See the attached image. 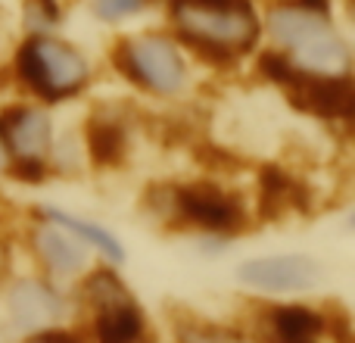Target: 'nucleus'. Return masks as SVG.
Segmentation results:
<instances>
[{"label":"nucleus","mask_w":355,"mask_h":343,"mask_svg":"<svg viewBox=\"0 0 355 343\" xmlns=\"http://www.w3.org/2000/svg\"><path fill=\"white\" fill-rule=\"evenodd\" d=\"M175 22L184 41L215 60H231L259 35L250 0H175Z\"/></svg>","instance_id":"obj_1"},{"label":"nucleus","mask_w":355,"mask_h":343,"mask_svg":"<svg viewBox=\"0 0 355 343\" xmlns=\"http://www.w3.org/2000/svg\"><path fill=\"white\" fill-rule=\"evenodd\" d=\"M19 78L44 100H60L85 85L87 66L75 47L53 37H35L16 56Z\"/></svg>","instance_id":"obj_2"},{"label":"nucleus","mask_w":355,"mask_h":343,"mask_svg":"<svg viewBox=\"0 0 355 343\" xmlns=\"http://www.w3.org/2000/svg\"><path fill=\"white\" fill-rule=\"evenodd\" d=\"M119 66L128 78H135L137 85L150 87L156 94H175L184 85V62L178 56L175 44L166 37L147 35L122 44Z\"/></svg>","instance_id":"obj_3"},{"label":"nucleus","mask_w":355,"mask_h":343,"mask_svg":"<svg viewBox=\"0 0 355 343\" xmlns=\"http://www.w3.org/2000/svg\"><path fill=\"white\" fill-rule=\"evenodd\" d=\"M321 278V269L306 256H265L240 265V281L256 290H302Z\"/></svg>","instance_id":"obj_4"},{"label":"nucleus","mask_w":355,"mask_h":343,"mask_svg":"<svg viewBox=\"0 0 355 343\" xmlns=\"http://www.w3.org/2000/svg\"><path fill=\"white\" fill-rule=\"evenodd\" d=\"M290 100L300 106L302 112H315V116H349L355 97H352V81L349 78H334V75H306L300 72L287 81Z\"/></svg>","instance_id":"obj_5"},{"label":"nucleus","mask_w":355,"mask_h":343,"mask_svg":"<svg viewBox=\"0 0 355 343\" xmlns=\"http://www.w3.org/2000/svg\"><path fill=\"white\" fill-rule=\"evenodd\" d=\"M178 209L187 215L190 221L202 228H212V231H231L240 225L243 212H240L237 200L225 196L215 187H184L178 194Z\"/></svg>","instance_id":"obj_6"},{"label":"nucleus","mask_w":355,"mask_h":343,"mask_svg":"<svg viewBox=\"0 0 355 343\" xmlns=\"http://www.w3.org/2000/svg\"><path fill=\"white\" fill-rule=\"evenodd\" d=\"M10 309L16 325L28 328V331H41L50 328L60 315V300L56 294H50L44 284L37 281H22L10 290Z\"/></svg>","instance_id":"obj_7"},{"label":"nucleus","mask_w":355,"mask_h":343,"mask_svg":"<svg viewBox=\"0 0 355 343\" xmlns=\"http://www.w3.org/2000/svg\"><path fill=\"white\" fill-rule=\"evenodd\" d=\"M300 66L312 75H340L349 62V53H346V44L334 35L331 28H324L321 35L309 37L306 44L293 50Z\"/></svg>","instance_id":"obj_8"},{"label":"nucleus","mask_w":355,"mask_h":343,"mask_svg":"<svg viewBox=\"0 0 355 343\" xmlns=\"http://www.w3.org/2000/svg\"><path fill=\"white\" fill-rule=\"evenodd\" d=\"M324 28H331V25L324 22V16L306 10V6H300V3L296 6H275V10H271V35L293 50L300 47V44H306L309 37L321 35Z\"/></svg>","instance_id":"obj_9"},{"label":"nucleus","mask_w":355,"mask_h":343,"mask_svg":"<svg viewBox=\"0 0 355 343\" xmlns=\"http://www.w3.org/2000/svg\"><path fill=\"white\" fill-rule=\"evenodd\" d=\"M6 131H10L12 150L22 160H37L50 147V122L44 112H35V110L12 112L10 122H6Z\"/></svg>","instance_id":"obj_10"},{"label":"nucleus","mask_w":355,"mask_h":343,"mask_svg":"<svg viewBox=\"0 0 355 343\" xmlns=\"http://www.w3.org/2000/svg\"><path fill=\"white\" fill-rule=\"evenodd\" d=\"M271 331L277 343H306L324 331V319L306 306H284L271 312Z\"/></svg>","instance_id":"obj_11"},{"label":"nucleus","mask_w":355,"mask_h":343,"mask_svg":"<svg viewBox=\"0 0 355 343\" xmlns=\"http://www.w3.org/2000/svg\"><path fill=\"white\" fill-rule=\"evenodd\" d=\"M35 246H37L44 262H47L53 271H62V275H75V271L85 265L81 246L75 244L66 231H60V228H44V231H37Z\"/></svg>","instance_id":"obj_12"},{"label":"nucleus","mask_w":355,"mask_h":343,"mask_svg":"<svg viewBox=\"0 0 355 343\" xmlns=\"http://www.w3.org/2000/svg\"><path fill=\"white\" fill-rule=\"evenodd\" d=\"M141 312L131 306L128 300L112 303V306H103L97 319V340L100 343H135L141 337Z\"/></svg>","instance_id":"obj_13"},{"label":"nucleus","mask_w":355,"mask_h":343,"mask_svg":"<svg viewBox=\"0 0 355 343\" xmlns=\"http://www.w3.org/2000/svg\"><path fill=\"white\" fill-rule=\"evenodd\" d=\"M47 215L53 219V225H62V228H69V231H75L78 237H85L87 244H94L97 250H103L110 259H122V246L116 244V237H112L110 231L91 225V221H78V219H72V215H62V212H47Z\"/></svg>","instance_id":"obj_14"},{"label":"nucleus","mask_w":355,"mask_h":343,"mask_svg":"<svg viewBox=\"0 0 355 343\" xmlns=\"http://www.w3.org/2000/svg\"><path fill=\"white\" fill-rule=\"evenodd\" d=\"M87 150H91V156L103 166V162H119L122 160V135H119V128H112V125L106 122H94L91 128H87Z\"/></svg>","instance_id":"obj_15"},{"label":"nucleus","mask_w":355,"mask_h":343,"mask_svg":"<svg viewBox=\"0 0 355 343\" xmlns=\"http://www.w3.org/2000/svg\"><path fill=\"white\" fill-rule=\"evenodd\" d=\"M87 296H91V300H97L100 306H112V303H122L125 300V290H122V284H119L112 275L97 271V275L87 281Z\"/></svg>","instance_id":"obj_16"},{"label":"nucleus","mask_w":355,"mask_h":343,"mask_svg":"<svg viewBox=\"0 0 355 343\" xmlns=\"http://www.w3.org/2000/svg\"><path fill=\"white\" fill-rule=\"evenodd\" d=\"M293 190V184L287 181V175H281L277 169H265L262 172V196H265V203H281L284 196Z\"/></svg>","instance_id":"obj_17"},{"label":"nucleus","mask_w":355,"mask_h":343,"mask_svg":"<svg viewBox=\"0 0 355 343\" xmlns=\"http://www.w3.org/2000/svg\"><path fill=\"white\" fill-rule=\"evenodd\" d=\"M259 66H262V72L268 75L271 81H277V85H287V81L296 75V69L290 66V60H284V56H277V53H265Z\"/></svg>","instance_id":"obj_18"},{"label":"nucleus","mask_w":355,"mask_h":343,"mask_svg":"<svg viewBox=\"0 0 355 343\" xmlns=\"http://www.w3.org/2000/svg\"><path fill=\"white\" fill-rule=\"evenodd\" d=\"M144 0H94V10L103 19H125L141 10Z\"/></svg>","instance_id":"obj_19"},{"label":"nucleus","mask_w":355,"mask_h":343,"mask_svg":"<svg viewBox=\"0 0 355 343\" xmlns=\"http://www.w3.org/2000/svg\"><path fill=\"white\" fill-rule=\"evenodd\" d=\"M184 343H240L234 331H215V328H196L184 331Z\"/></svg>","instance_id":"obj_20"},{"label":"nucleus","mask_w":355,"mask_h":343,"mask_svg":"<svg viewBox=\"0 0 355 343\" xmlns=\"http://www.w3.org/2000/svg\"><path fill=\"white\" fill-rule=\"evenodd\" d=\"M12 175L25 178V181H37V178L44 175V166H41V160H19L16 166H12Z\"/></svg>","instance_id":"obj_21"},{"label":"nucleus","mask_w":355,"mask_h":343,"mask_svg":"<svg viewBox=\"0 0 355 343\" xmlns=\"http://www.w3.org/2000/svg\"><path fill=\"white\" fill-rule=\"evenodd\" d=\"M31 343H75V337H69V334H60V331H50L44 334V337L31 340Z\"/></svg>","instance_id":"obj_22"},{"label":"nucleus","mask_w":355,"mask_h":343,"mask_svg":"<svg viewBox=\"0 0 355 343\" xmlns=\"http://www.w3.org/2000/svg\"><path fill=\"white\" fill-rule=\"evenodd\" d=\"M3 162H6V150L0 147V169H3Z\"/></svg>","instance_id":"obj_23"},{"label":"nucleus","mask_w":355,"mask_h":343,"mask_svg":"<svg viewBox=\"0 0 355 343\" xmlns=\"http://www.w3.org/2000/svg\"><path fill=\"white\" fill-rule=\"evenodd\" d=\"M306 343H312V340H306Z\"/></svg>","instance_id":"obj_24"}]
</instances>
